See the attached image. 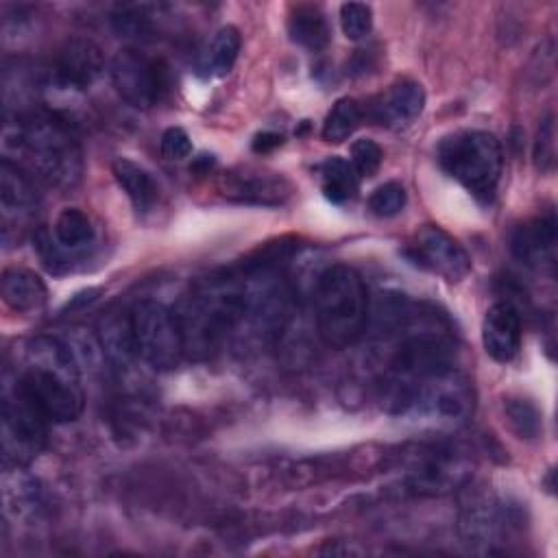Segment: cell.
<instances>
[{
  "label": "cell",
  "instance_id": "cell-1",
  "mask_svg": "<svg viewBox=\"0 0 558 558\" xmlns=\"http://www.w3.org/2000/svg\"><path fill=\"white\" fill-rule=\"evenodd\" d=\"M4 159L15 157L33 179L54 187H72L83 174L81 146L70 126L52 113H26L9 120L2 131Z\"/></svg>",
  "mask_w": 558,
  "mask_h": 558
},
{
  "label": "cell",
  "instance_id": "cell-2",
  "mask_svg": "<svg viewBox=\"0 0 558 558\" xmlns=\"http://www.w3.org/2000/svg\"><path fill=\"white\" fill-rule=\"evenodd\" d=\"M314 318L320 340L331 349L351 347L364 333L368 292L355 268L333 264L318 277L314 288Z\"/></svg>",
  "mask_w": 558,
  "mask_h": 558
},
{
  "label": "cell",
  "instance_id": "cell-3",
  "mask_svg": "<svg viewBox=\"0 0 558 558\" xmlns=\"http://www.w3.org/2000/svg\"><path fill=\"white\" fill-rule=\"evenodd\" d=\"M438 163L475 198L488 201L501 177L504 153L488 131H458L438 144Z\"/></svg>",
  "mask_w": 558,
  "mask_h": 558
},
{
  "label": "cell",
  "instance_id": "cell-4",
  "mask_svg": "<svg viewBox=\"0 0 558 558\" xmlns=\"http://www.w3.org/2000/svg\"><path fill=\"white\" fill-rule=\"evenodd\" d=\"M137 355L157 371L179 366L185 355L177 314L157 301H142L129 314Z\"/></svg>",
  "mask_w": 558,
  "mask_h": 558
},
{
  "label": "cell",
  "instance_id": "cell-5",
  "mask_svg": "<svg viewBox=\"0 0 558 558\" xmlns=\"http://www.w3.org/2000/svg\"><path fill=\"white\" fill-rule=\"evenodd\" d=\"M15 390H20L52 423H70L83 412V390L78 375L26 364L15 384Z\"/></svg>",
  "mask_w": 558,
  "mask_h": 558
},
{
  "label": "cell",
  "instance_id": "cell-6",
  "mask_svg": "<svg viewBox=\"0 0 558 558\" xmlns=\"http://www.w3.org/2000/svg\"><path fill=\"white\" fill-rule=\"evenodd\" d=\"M48 418L20 392L4 397L2 403V456L7 466L28 464L46 445Z\"/></svg>",
  "mask_w": 558,
  "mask_h": 558
},
{
  "label": "cell",
  "instance_id": "cell-7",
  "mask_svg": "<svg viewBox=\"0 0 558 558\" xmlns=\"http://www.w3.org/2000/svg\"><path fill=\"white\" fill-rule=\"evenodd\" d=\"M111 81L124 102L148 109L166 89V68L135 48H124L111 61Z\"/></svg>",
  "mask_w": 558,
  "mask_h": 558
},
{
  "label": "cell",
  "instance_id": "cell-8",
  "mask_svg": "<svg viewBox=\"0 0 558 558\" xmlns=\"http://www.w3.org/2000/svg\"><path fill=\"white\" fill-rule=\"evenodd\" d=\"M410 253L421 268L451 283L460 281L471 270V259L462 244L438 225H423L414 233Z\"/></svg>",
  "mask_w": 558,
  "mask_h": 558
},
{
  "label": "cell",
  "instance_id": "cell-9",
  "mask_svg": "<svg viewBox=\"0 0 558 558\" xmlns=\"http://www.w3.org/2000/svg\"><path fill=\"white\" fill-rule=\"evenodd\" d=\"M512 255L541 272H554L556 268V218L547 211L525 225H521L510 240Z\"/></svg>",
  "mask_w": 558,
  "mask_h": 558
},
{
  "label": "cell",
  "instance_id": "cell-10",
  "mask_svg": "<svg viewBox=\"0 0 558 558\" xmlns=\"http://www.w3.org/2000/svg\"><path fill=\"white\" fill-rule=\"evenodd\" d=\"M105 70V57L98 44L85 37L68 39L54 61V76L63 87L85 89Z\"/></svg>",
  "mask_w": 558,
  "mask_h": 558
},
{
  "label": "cell",
  "instance_id": "cell-11",
  "mask_svg": "<svg viewBox=\"0 0 558 558\" xmlns=\"http://www.w3.org/2000/svg\"><path fill=\"white\" fill-rule=\"evenodd\" d=\"M425 107V92L421 83L401 78L392 83L371 105V118L390 129H403L412 124Z\"/></svg>",
  "mask_w": 558,
  "mask_h": 558
},
{
  "label": "cell",
  "instance_id": "cell-12",
  "mask_svg": "<svg viewBox=\"0 0 558 558\" xmlns=\"http://www.w3.org/2000/svg\"><path fill=\"white\" fill-rule=\"evenodd\" d=\"M484 351L495 362H510L521 349V318L512 303L499 301L490 305L482 323Z\"/></svg>",
  "mask_w": 558,
  "mask_h": 558
},
{
  "label": "cell",
  "instance_id": "cell-13",
  "mask_svg": "<svg viewBox=\"0 0 558 558\" xmlns=\"http://www.w3.org/2000/svg\"><path fill=\"white\" fill-rule=\"evenodd\" d=\"M37 190L33 177L9 159L0 163V207L4 227L26 220L37 207Z\"/></svg>",
  "mask_w": 558,
  "mask_h": 558
},
{
  "label": "cell",
  "instance_id": "cell-14",
  "mask_svg": "<svg viewBox=\"0 0 558 558\" xmlns=\"http://www.w3.org/2000/svg\"><path fill=\"white\" fill-rule=\"evenodd\" d=\"M0 292L4 303L17 314H35L48 301V288L44 279L22 266H9L2 270Z\"/></svg>",
  "mask_w": 558,
  "mask_h": 558
},
{
  "label": "cell",
  "instance_id": "cell-15",
  "mask_svg": "<svg viewBox=\"0 0 558 558\" xmlns=\"http://www.w3.org/2000/svg\"><path fill=\"white\" fill-rule=\"evenodd\" d=\"M225 196L240 203L257 205H279L290 194V185L275 174L264 172H231L222 183Z\"/></svg>",
  "mask_w": 558,
  "mask_h": 558
},
{
  "label": "cell",
  "instance_id": "cell-16",
  "mask_svg": "<svg viewBox=\"0 0 558 558\" xmlns=\"http://www.w3.org/2000/svg\"><path fill=\"white\" fill-rule=\"evenodd\" d=\"M410 486L416 493H445L460 482V466L449 451L429 449L418 456V462L410 469Z\"/></svg>",
  "mask_w": 558,
  "mask_h": 558
},
{
  "label": "cell",
  "instance_id": "cell-17",
  "mask_svg": "<svg viewBox=\"0 0 558 558\" xmlns=\"http://www.w3.org/2000/svg\"><path fill=\"white\" fill-rule=\"evenodd\" d=\"M111 172L116 183L129 196V201L137 211H148L155 205L159 190L148 170H144L140 163L126 157H118L111 163Z\"/></svg>",
  "mask_w": 558,
  "mask_h": 558
},
{
  "label": "cell",
  "instance_id": "cell-18",
  "mask_svg": "<svg viewBox=\"0 0 558 558\" xmlns=\"http://www.w3.org/2000/svg\"><path fill=\"white\" fill-rule=\"evenodd\" d=\"M288 35L294 44H299L312 52L323 50L331 37L323 11L318 7H310V4H301L290 13Z\"/></svg>",
  "mask_w": 558,
  "mask_h": 558
},
{
  "label": "cell",
  "instance_id": "cell-19",
  "mask_svg": "<svg viewBox=\"0 0 558 558\" xmlns=\"http://www.w3.org/2000/svg\"><path fill=\"white\" fill-rule=\"evenodd\" d=\"M98 344H100L105 357L113 366L124 368L137 355L135 340H133V329H131V318H120V316L105 318L100 323Z\"/></svg>",
  "mask_w": 558,
  "mask_h": 558
},
{
  "label": "cell",
  "instance_id": "cell-20",
  "mask_svg": "<svg viewBox=\"0 0 558 558\" xmlns=\"http://www.w3.org/2000/svg\"><path fill=\"white\" fill-rule=\"evenodd\" d=\"M240 44H242V37H240V31L235 26H222L209 41L207 50H205V57H203V63L201 68L205 70L207 76H227L238 59V52H240Z\"/></svg>",
  "mask_w": 558,
  "mask_h": 558
},
{
  "label": "cell",
  "instance_id": "cell-21",
  "mask_svg": "<svg viewBox=\"0 0 558 558\" xmlns=\"http://www.w3.org/2000/svg\"><path fill=\"white\" fill-rule=\"evenodd\" d=\"M318 174H320L323 194L331 203H344L355 196L360 177L355 174V170L349 161H344L340 157H329L327 161L320 163Z\"/></svg>",
  "mask_w": 558,
  "mask_h": 558
},
{
  "label": "cell",
  "instance_id": "cell-22",
  "mask_svg": "<svg viewBox=\"0 0 558 558\" xmlns=\"http://www.w3.org/2000/svg\"><path fill=\"white\" fill-rule=\"evenodd\" d=\"M54 240L65 251H83L94 242V225L89 216L76 207H65L54 220Z\"/></svg>",
  "mask_w": 558,
  "mask_h": 558
},
{
  "label": "cell",
  "instance_id": "cell-23",
  "mask_svg": "<svg viewBox=\"0 0 558 558\" xmlns=\"http://www.w3.org/2000/svg\"><path fill=\"white\" fill-rule=\"evenodd\" d=\"M360 122H362V107H360V102L355 98L344 96V98H338L331 105V109H329V113H327V118L323 122L320 135H323L325 142L340 144L360 126Z\"/></svg>",
  "mask_w": 558,
  "mask_h": 558
},
{
  "label": "cell",
  "instance_id": "cell-24",
  "mask_svg": "<svg viewBox=\"0 0 558 558\" xmlns=\"http://www.w3.org/2000/svg\"><path fill=\"white\" fill-rule=\"evenodd\" d=\"M504 416L510 429L525 440H532L541 432V414L536 405L521 397H510L504 401Z\"/></svg>",
  "mask_w": 558,
  "mask_h": 558
},
{
  "label": "cell",
  "instance_id": "cell-25",
  "mask_svg": "<svg viewBox=\"0 0 558 558\" xmlns=\"http://www.w3.org/2000/svg\"><path fill=\"white\" fill-rule=\"evenodd\" d=\"M532 159H534V168L541 174H549L556 166V124L551 113H547L536 129Z\"/></svg>",
  "mask_w": 558,
  "mask_h": 558
},
{
  "label": "cell",
  "instance_id": "cell-26",
  "mask_svg": "<svg viewBox=\"0 0 558 558\" xmlns=\"http://www.w3.org/2000/svg\"><path fill=\"white\" fill-rule=\"evenodd\" d=\"M340 26L347 39H364L373 28V9L364 2H344L340 7Z\"/></svg>",
  "mask_w": 558,
  "mask_h": 558
},
{
  "label": "cell",
  "instance_id": "cell-27",
  "mask_svg": "<svg viewBox=\"0 0 558 558\" xmlns=\"http://www.w3.org/2000/svg\"><path fill=\"white\" fill-rule=\"evenodd\" d=\"M405 201H408V194H405L403 185L397 181H388L371 194L368 209H371V214H375L379 218H390V216H397L405 207Z\"/></svg>",
  "mask_w": 558,
  "mask_h": 558
},
{
  "label": "cell",
  "instance_id": "cell-28",
  "mask_svg": "<svg viewBox=\"0 0 558 558\" xmlns=\"http://www.w3.org/2000/svg\"><path fill=\"white\" fill-rule=\"evenodd\" d=\"M381 159H384V153H381L377 142H373L368 137H362V140L353 142L349 163L353 166L357 177H373L379 170Z\"/></svg>",
  "mask_w": 558,
  "mask_h": 558
},
{
  "label": "cell",
  "instance_id": "cell-29",
  "mask_svg": "<svg viewBox=\"0 0 558 558\" xmlns=\"http://www.w3.org/2000/svg\"><path fill=\"white\" fill-rule=\"evenodd\" d=\"M161 155L172 161H181L192 153V140L181 126H168L159 140Z\"/></svg>",
  "mask_w": 558,
  "mask_h": 558
},
{
  "label": "cell",
  "instance_id": "cell-30",
  "mask_svg": "<svg viewBox=\"0 0 558 558\" xmlns=\"http://www.w3.org/2000/svg\"><path fill=\"white\" fill-rule=\"evenodd\" d=\"M281 142H283V137H281L279 133L264 131V133H259V135L253 140V150H255V153H268V150L281 146Z\"/></svg>",
  "mask_w": 558,
  "mask_h": 558
}]
</instances>
